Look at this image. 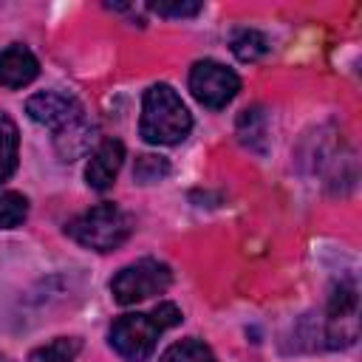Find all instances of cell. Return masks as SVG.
<instances>
[{
    "label": "cell",
    "mask_w": 362,
    "mask_h": 362,
    "mask_svg": "<svg viewBox=\"0 0 362 362\" xmlns=\"http://www.w3.org/2000/svg\"><path fill=\"white\" fill-rule=\"evenodd\" d=\"M181 322V311L173 303H161L147 314H124L110 325V345L127 362H147L156 339Z\"/></svg>",
    "instance_id": "1"
},
{
    "label": "cell",
    "mask_w": 362,
    "mask_h": 362,
    "mask_svg": "<svg viewBox=\"0 0 362 362\" xmlns=\"http://www.w3.org/2000/svg\"><path fill=\"white\" fill-rule=\"evenodd\" d=\"M189 127H192V116L181 102V96L164 82L150 85L141 102V122H139L141 139L150 144H178L187 139Z\"/></svg>",
    "instance_id": "2"
},
{
    "label": "cell",
    "mask_w": 362,
    "mask_h": 362,
    "mask_svg": "<svg viewBox=\"0 0 362 362\" xmlns=\"http://www.w3.org/2000/svg\"><path fill=\"white\" fill-rule=\"evenodd\" d=\"M68 238L93 252H113L133 235V218L119 204H99L65 226Z\"/></svg>",
    "instance_id": "3"
},
{
    "label": "cell",
    "mask_w": 362,
    "mask_h": 362,
    "mask_svg": "<svg viewBox=\"0 0 362 362\" xmlns=\"http://www.w3.org/2000/svg\"><path fill=\"white\" fill-rule=\"evenodd\" d=\"M170 283H173L170 266L161 263V260L144 257V260H136V263L124 266L110 280V291H113V300L119 305H133V303H141L153 294L167 291Z\"/></svg>",
    "instance_id": "4"
},
{
    "label": "cell",
    "mask_w": 362,
    "mask_h": 362,
    "mask_svg": "<svg viewBox=\"0 0 362 362\" xmlns=\"http://www.w3.org/2000/svg\"><path fill=\"white\" fill-rule=\"evenodd\" d=\"M189 90L204 107L221 110L238 96L240 79H238V74L232 68H226V65H221L215 59H201L189 71Z\"/></svg>",
    "instance_id": "5"
},
{
    "label": "cell",
    "mask_w": 362,
    "mask_h": 362,
    "mask_svg": "<svg viewBox=\"0 0 362 362\" xmlns=\"http://www.w3.org/2000/svg\"><path fill=\"white\" fill-rule=\"evenodd\" d=\"M25 113H28L34 122H40V124L54 127V133L62 130L65 124L76 122L79 116H85L82 105H79L74 96L57 93V90H45V93L31 96V99L25 102Z\"/></svg>",
    "instance_id": "6"
},
{
    "label": "cell",
    "mask_w": 362,
    "mask_h": 362,
    "mask_svg": "<svg viewBox=\"0 0 362 362\" xmlns=\"http://www.w3.org/2000/svg\"><path fill=\"white\" fill-rule=\"evenodd\" d=\"M122 161H124V144L119 139H105L96 144V150L90 153L88 158V167H85V178H88V187L93 189H107L116 178V173L122 170Z\"/></svg>",
    "instance_id": "7"
},
{
    "label": "cell",
    "mask_w": 362,
    "mask_h": 362,
    "mask_svg": "<svg viewBox=\"0 0 362 362\" xmlns=\"http://www.w3.org/2000/svg\"><path fill=\"white\" fill-rule=\"evenodd\" d=\"M40 74L37 57L25 45H8L0 51V85L3 88H23L34 82Z\"/></svg>",
    "instance_id": "8"
},
{
    "label": "cell",
    "mask_w": 362,
    "mask_h": 362,
    "mask_svg": "<svg viewBox=\"0 0 362 362\" xmlns=\"http://www.w3.org/2000/svg\"><path fill=\"white\" fill-rule=\"evenodd\" d=\"M93 139H96V127H93L85 116H79L76 122H71V124H65L62 130H57V136H54V150H57V156H59L62 161H76V158H82V156L90 153Z\"/></svg>",
    "instance_id": "9"
},
{
    "label": "cell",
    "mask_w": 362,
    "mask_h": 362,
    "mask_svg": "<svg viewBox=\"0 0 362 362\" xmlns=\"http://www.w3.org/2000/svg\"><path fill=\"white\" fill-rule=\"evenodd\" d=\"M238 136L240 141L255 150V153H266V141H269V119L263 113V107H246L238 116Z\"/></svg>",
    "instance_id": "10"
},
{
    "label": "cell",
    "mask_w": 362,
    "mask_h": 362,
    "mask_svg": "<svg viewBox=\"0 0 362 362\" xmlns=\"http://www.w3.org/2000/svg\"><path fill=\"white\" fill-rule=\"evenodd\" d=\"M17 144H20L17 124L11 122V116L0 113V184L8 181L11 173L17 170Z\"/></svg>",
    "instance_id": "11"
},
{
    "label": "cell",
    "mask_w": 362,
    "mask_h": 362,
    "mask_svg": "<svg viewBox=\"0 0 362 362\" xmlns=\"http://www.w3.org/2000/svg\"><path fill=\"white\" fill-rule=\"evenodd\" d=\"M232 54L240 59V62H257L266 51H269V42H266V37L260 34V31H255V28H238L235 34H232Z\"/></svg>",
    "instance_id": "12"
},
{
    "label": "cell",
    "mask_w": 362,
    "mask_h": 362,
    "mask_svg": "<svg viewBox=\"0 0 362 362\" xmlns=\"http://www.w3.org/2000/svg\"><path fill=\"white\" fill-rule=\"evenodd\" d=\"M158 362H218V359L209 351V345H204L201 339L189 337V339H181V342L170 345Z\"/></svg>",
    "instance_id": "13"
},
{
    "label": "cell",
    "mask_w": 362,
    "mask_h": 362,
    "mask_svg": "<svg viewBox=\"0 0 362 362\" xmlns=\"http://www.w3.org/2000/svg\"><path fill=\"white\" fill-rule=\"evenodd\" d=\"M79 354V339L74 337H59L48 345H40L37 351H31L28 362H74Z\"/></svg>",
    "instance_id": "14"
},
{
    "label": "cell",
    "mask_w": 362,
    "mask_h": 362,
    "mask_svg": "<svg viewBox=\"0 0 362 362\" xmlns=\"http://www.w3.org/2000/svg\"><path fill=\"white\" fill-rule=\"evenodd\" d=\"M170 175V161L164 156H153V153H144L136 158L133 164V178L139 184H158Z\"/></svg>",
    "instance_id": "15"
},
{
    "label": "cell",
    "mask_w": 362,
    "mask_h": 362,
    "mask_svg": "<svg viewBox=\"0 0 362 362\" xmlns=\"http://www.w3.org/2000/svg\"><path fill=\"white\" fill-rule=\"evenodd\" d=\"M28 215V201L20 192H0V229H11L23 223Z\"/></svg>",
    "instance_id": "16"
},
{
    "label": "cell",
    "mask_w": 362,
    "mask_h": 362,
    "mask_svg": "<svg viewBox=\"0 0 362 362\" xmlns=\"http://www.w3.org/2000/svg\"><path fill=\"white\" fill-rule=\"evenodd\" d=\"M156 14H161V17H195L204 6L201 3H153L150 6Z\"/></svg>",
    "instance_id": "17"
},
{
    "label": "cell",
    "mask_w": 362,
    "mask_h": 362,
    "mask_svg": "<svg viewBox=\"0 0 362 362\" xmlns=\"http://www.w3.org/2000/svg\"><path fill=\"white\" fill-rule=\"evenodd\" d=\"M0 362H11V359H8V356H6V354H0Z\"/></svg>",
    "instance_id": "18"
}]
</instances>
